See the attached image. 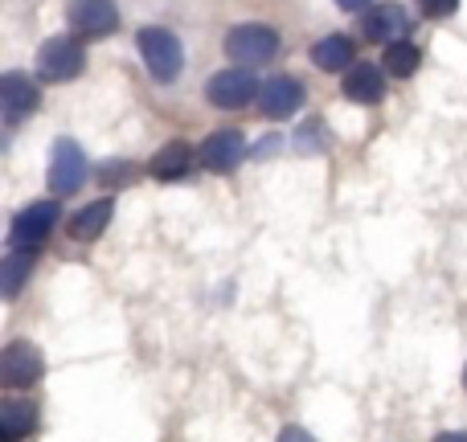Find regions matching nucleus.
Wrapping results in <instances>:
<instances>
[{
	"instance_id": "9d476101",
	"label": "nucleus",
	"mask_w": 467,
	"mask_h": 442,
	"mask_svg": "<svg viewBox=\"0 0 467 442\" xmlns=\"http://www.w3.org/2000/svg\"><path fill=\"white\" fill-rule=\"evenodd\" d=\"M307 90L299 78H291V74H271V78L263 82V90H258V111L266 115V119H291V115L304 107Z\"/></svg>"
},
{
	"instance_id": "39448f33",
	"label": "nucleus",
	"mask_w": 467,
	"mask_h": 442,
	"mask_svg": "<svg viewBox=\"0 0 467 442\" xmlns=\"http://www.w3.org/2000/svg\"><path fill=\"white\" fill-rule=\"evenodd\" d=\"M87 66V49H82L78 37H49L46 46L37 49V74L41 82H70L82 74Z\"/></svg>"
},
{
	"instance_id": "dca6fc26",
	"label": "nucleus",
	"mask_w": 467,
	"mask_h": 442,
	"mask_svg": "<svg viewBox=\"0 0 467 442\" xmlns=\"http://www.w3.org/2000/svg\"><path fill=\"white\" fill-rule=\"evenodd\" d=\"M111 213H115V201L111 197H103V201H90L87 210H78L66 225V233H70L74 242H99V233L111 225Z\"/></svg>"
},
{
	"instance_id": "6e6552de",
	"label": "nucleus",
	"mask_w": 467,
	"mask_h": 442,
	"mask_svg": "<svg viewBox=\"0 0 467 442\" xmlns=\"http://www.w3.org/2000/svg\"><path fill=\"white\" fill-rule=\"evenodd\" d=\"M258 78L254 70H246V66H230V70H218L210 78V87H205V95H210L213 107H222V111H238V107H246L250 98H258Z\"/></svg>"
},
{
	"instance_id": "393cba45",
	"label": "nucleus",
	"mask_w": 467,
	"mask_h": 442,
	"mask_svg": "<svg viewBox=\"0 0 467 442\" xmlns=\"http://www.w3.org/2000/svg\"><path fill=\"white\" fill-rule=\"evenodd\" d=\"M435 442H467V430H451V435H439Z\"/></svg>"
},
{
	"instance_id": "f3484780",
	"label": "nucleus",
	"mask_w": 467,
	"mask_h": 442,
	"mask_svg": "<svg viewBox=\"0 0 467 442\" xmlns=\"http://www.w3.org/2000/svg\"><path fill=\"white\" fill-rule=\"evenodd\" d=\"M33 258H37V250H8L5 254V262H0V295L5 299L21 295V287L33 274Z\"/></svg>"
},
{
	"instance_id": "aec40b11",
	"label": "nucleus",
	"mask_w": 467,
	"mask_h": 442,
	"mask_svg": "<svg viewBox=\"0 0 467 442\" xmlns=\"http://www.w3.org/2000/svg\"><path fill=\"white\" fill-rule=\"evenodd\" d=\"M328 148V136H324V123L320 119H304L296 128V152H304V156H316V152H324Z\"/></svg>"
},
{
	"instance_id": "0eeeda50",
	"label": "nucleus",
	"mask_w": 467,
	"mask_h": 442,
	"mask_svg": "<svg viewBox=\"0 0 467 442\" xmlns=\"http://www.w3.org/2000/svg\"><path fill=\"white\" fill-rule=\"evenodd\" d=\"M66 25L74 37H111L119 29V8L115 0H70L66 5Z\"/></svg>"
},
{
	"instance_id": "412c9836",
	"label": "nucleus",
	"mask_w": 467,
	"mask_h": 442,
	"mask_svg": "<svg viewBox=\"0 0 467 442\" xmlns=\"http://www.w3.org/2000/svg\"><path fill=\"white\" fill-rule=\"evenodd\" d=\"M131 180H136V164H131V160H107V164H99V185L119 189V185H131Z\"/></svg>"
},
{
	"instance_id": "1a4fd4ad",
	"label": "nucleus",
	"mask_w": 467,
	"mask_h": 442,
	"mask_svg": "<svg viewBox=\"0 0 467 442\" xmlns=\"http://www.w3.org/2000/svg\"><path fill=\"white\" fill-rule=\"evenodd\" d=\"M37 107H41V90L33 78H25L16 70H8L0 78V111H5L8 128H21L29 115H37Z\"/></svg>"
},
{
	"instance_id": "20e7f679",
	"label": "nucleus",
	"mask_w": 467,
	"mask_h": 442,
	"mask_svg": "<svg viewBox=\"0 0 467 442\" xmlns=\"http://www.w3.org/2000/svg\"><path fill=\"white\" fill-rule=\"evenodd\" d=\"M46 377V356L33 340H13L0 353V385L5 389H33Z\"/></svg>"
},
{
	"instance_id": "f8f14e48",
	"label": "nucleus",
	"mask_w": 467,
	"mask_h": 442,
	"mask_svg": "<svg viewBox=\"0 0 467 442\" xmlns=\"http://www.w3.org/2000/svg\"><path fill=\"white\" fill-rule=\"evenodd\" d=\"M361 33L369 41H381V46H398L410 33V16H406L402 5H373L361 16Z\"/></svg>"
},
{
	"instance_id": "423d86ee",
	"label": "nucleus",
	"mask_w": 467,
	"mask_h": 442,
	"mask_svg": "<svg viewBox=\"0 0 467 442\" xmlns=\"http://www.w3.org/2000/svg\"><path fill=\"white\" fill-rule=\"evenodd\" d=\"M57 201H33L8 221V250H37L57 225Z\"/></svg>"
},
{
	"instance_id": "a878e982",
	"label": "nucleus",
	"mask_w": 467,
	"mask_h": 442,
	"mask_svg": "<svg viewBox=\"0 0 467 442\" xmlns=\"http://www.w3.org/2000/svg\"><path fill=\"white\" fill-rule=\"evenodd\" d=\"M463 389H467V365H463Z\"/></svg>"
},
{
	"instance_id": "7ed1b4c3",
	"label": "nucleus",
	"mask_w": 467,
	"mask_h": 442,
	"mask_svg": "<svg viewBox=\"0 0 467 442\" xmlns=\"http://www.w3.org/2000/svg\"><path fill=\"white\" fill-rule=\"evenodd\" d=\"M49 193L54 197H74L90 177V164L87 152H82L74 139H57L54 152H49Z\"/></svg>"
},
{
	"instance_id": "f03ea898",
	"label": "nucleus",
	"mask_w": 467,
	"mask_h": 442,
	"mask_svg": "<svg viewBox=\"0 0 467 442\" xmlns=\"http://www.w3.org/2000/svg\"><path fill=\"white\" fill-rule=\"evenodd\" d=\"M226 54L230 62L238 66H266L275 54H279V33L271 25H234L226 33Z\"/></svg>"
},
{
	"instance_id": "a211bd4d",
	"label": "nucleus",
	"mask_w": 467,
	"mask_h": 442,
	"mask_svg": "<svg viewBox=\"0 0 467 442\" xmlns=\"http://www.w3.org/2000/svg\"><path fill=\"white\" fill-rule=\"evenodd\" d=\"M33 427H37V406H33V402L13 397V402L0 406V438H5V442H21Z\"/></svg>"
},
{
	"instance_id": "6ab92c4d",
	"label": "nucleus",
	"mask_w": 467,
	"mask_h": 442,
	"mask_svg": "<svg viewBox=\"0 0 467 442\" xmlns=\"http://www.w3.org/2000/svg\"><path fill=\"white\" fill-rule=\"evenodd\" d=\"M419 66H422V49L414 46L410 37L398 41V46H386V54H381V70H386L389 78H410Z\"/></svg>"
},
{
	"instance_id": "4468645a",
	"label": "nucleus",
	"mask_w": 467,
	"mask_h": 442,
	"mask_svg": "<svg viewBox=\"0 0 467 442\" xmlns=\"http://www.w3.org/2000/svg\"><path fill=\"white\" fill-rule=\"evenodd\" d=\"M197 164V152L185 144V139H169L161 152L148 160V172H152L161 185H172V180H185Z\"/></svg>"
},
{
	"instance_id": "4be33fe9",
	"label": "nucleus",
	"mask_w": 467,
	"mask_h": 442,
	"mask_svg": "<svg viewBox=\"0 0 467 442\" xmlns=\"http://www.w3.org/2000/svg\"><path fill=\"white\" fill-rule=\"evenodd\" d=\"M455 8H460V0H419V13L427 21H447Z\"/></svg>"
},
{
	"instance_id": "9b49d317",
	"label": "nucleus",
	"mask_w": 467,
	"mask_h": 442,
	"mask_svg": "<svg viewBox=\"0 0 467 442\" xmlns=\"http://www.w3.org/2000/svg\"><path fill=\"white\" fill-rule=\"evenodd\" d=\"M246 139H242V131L234 128H222L213 131V136H205V144L197 148V164L210 172H234L242 160H246Z\"/></svg>"
},
{
	"instance_id": "f257e3e1",
	"label": "nucleus",
	"mask_w": 467,
	"mask_h": 442,
	"mask_svg": "<svg viewBox=\"0 0 467 442\" xmlns=\"http://www.w3.org/2000/svg\"><path fill=\"white\" fill-rule=\"evenodd\" d=\"M136 46H140V57H144L148 74L156 82H177L181 70H185V49H181V37L164 25H148V29L136 33Z\"/></svg>"
},
{
	"instance_id": "2eb2a0df",
	"label": "nucleus",
	"mask_w": 467,
	"mask_h": 442,
	"mask_svg": "<svg viewBox=\"0 0 467 442\" xmlns=\"http://www.w3.org/2000/svg\"><path fill=\"white\" fill-rule=\"evenodd\" d=\"M353 57H357V46L353 37H345V33H328V37H320L312 46V66L324 74H340V70H353Z\"/></svg>"
},
{
	"instance_id": "5701e85b",
	"label": "nucleus",
	"mask_w": 467,
	"mask_h": 442,
	"mask_svg": "<svg viewBox=\"0 0 467 442\" xmlns=\"http://www.w3.org/2000/svg\"><path fill=\"white\" fill-rule=\"evenodd\" d=\"M275 442H316V438L307 435L304 427H283V430H279V438H275Z\"/></svg>"
},
{
	"instance_id": "ddd939ff",
	"label": "nucleus",
	"mask_w": 467,
	"mask_h": 442,
	"mask_svg": "<svg viewBox=\"0 0 467 442\" xmlns=\"http://www.w3.org/2000/svg\"><path fill=\"white\" fill-rule=\"evenodd\" d=\"M340 90H345L348 103H361V107H373L386 98V70L373 62H361L353 66V70L345 74V82H340Z\"/></svg>"
},
{
	"instance_id": "b1692460",
	"label": "nucleus",
	"mask_w": 467,
	"mask_h": 442,
	"mask_svg": "<svg viewBox=\"0 0 467 442\" xmlns=\"http://www.w3.org/2000/svg\"><path fill=\"white\" fill-rule=\"evenodd\" d=\"M340 8H345V13H357V16H365L373 8V0H337Z\"/></svg>"
}]
</instances>
